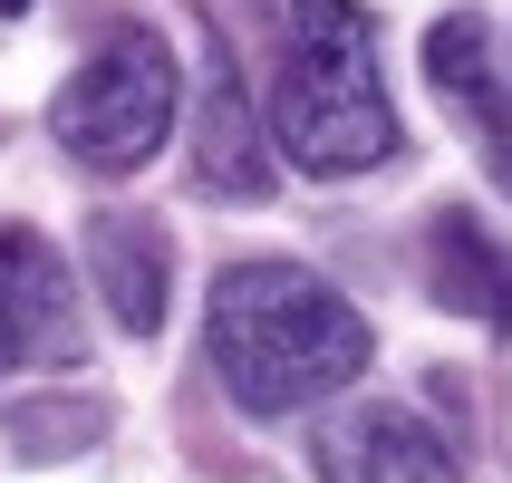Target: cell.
<instances>
[{"label":"cell","instance_id":"obj_8","mask_svg":"<svg viewBox=\"0 0 512 483\" xmlns=\"http://www.w3.org/2000/svg\"><path fill=\"white\" fill-rule=\"evenodd\" d=\"M426 290H435V310L512 329V252L464 213V203H445V213L426 223Z\"/></svg>","mask_w":512,"mask_h":483},{"label":"cell","instance_id":"obj_4","mask_svg":"<svg viewBox=\"0 0 512 483\" xmlns=\"http://www.w3.org/2000/svg\"><path fill=\"white\" fill-rule=\"evenodd\" d=\"M78 358V290L68 261L39 232L0 223V377L20 368H68Z\"/></svg>","mask_w":512,"mask_h":483},{"label":"cell","instance_id":"obj_2","mask_svg":"<svg viewBox=\"0 0 512 483\" xmlns=\"http://www.w3.org/2000/svg\"><path fill=\"white\" fill-rule=\"evenodd\" d=\"M271 136L300 174H377L397 107L377 78V20L358 0H271Z\"/></svg>","mask_w":512,"mask_h":483},{"label":"cell","instance_id":"obj_11","mask_svg":"<svg viewBox=\"0 0 512 483\" xmlns=\"http://www.w3.org/2000/svg\"><path fill=\"white\" fill-rule=\"evenodd\" d=\"M0 10H29V0H0Z\"/></svg>","mask_w":512,"mask_h":483},{"label":"cell","instance_id":"obj_7","mask_svg":"<svg viewBox=\"0 0 512 483\" xmlns=\"http://www.w3.org/2000/svg\"><path fill=\"white\" fill-rule=\"evenodd\" d=\"M194 194L213 203H261L271 194V155H261V107L242 97L232 58H203V116H194Z\"/></svg>","mask_w":512,"mask_h":483},{"label":"cell","instance_id":"obj_5","mask_svg":"<svg viewBox=\"0 0 512 483\" xmlns=\"http://www.w3.org/2000/svg\"><path fill=\"white\" fill-rule=\"evenodd\" d=\"M319 483H464L455 445L416 416V406H339L319 426Z\"/></svg>","mask_w":512,"mask_h":483},{"label":"cell","instance_id":"obj_6","mask_svg":"<svg viewBox=\"0 0 512 483\" xmlns=\"http://www.w3.org/2000/svg\"><path fill=\"white\" fill-rule=\"evenodd\" d=\"M426 78H435V97H445V107L474 126V145H484L493 184L512 194V78L493 68V29L474 20V10L435 20V39H426Z\"/></svg>","mask_w":512,"mask_h":483},{"label":"cell","instance_id":"obj_3","mask_svg":"<svg viewBox=\"0 0 512 483\" xmlns=\"http://www.w3.org/2000/svg\"><path fill=\"white\" fill-rule=\"evenodd\" d=\"M49 136L68 145L87 174H136V165H155L165 136H174V49L145 20H126L107 49L78 68V78L58 87Z\"/></svg>","mask_w":512,"mask_h":483},{"label":"cell","instance_id":"obj_1","mask_svg":"<svg viewBox=\"0 0 512 483\" xmlns=\"http://www.w3.org/2000/svg\"><path fill=\"white\" fill-rule=\"evenodd\" d=\"M203 358L242 416H300L358 387L377 339L358 300H339L310 261H232L203 300Z\"/></svg>","mask_w":512,"mask_h":483},{"label":"cell","instance_id":"obj_9","mask_svg":"<svg viewBox=\"0 0 512 483\" xmlns=\"http://www.w3.org/2000/svg\"><path fill=\"white\" fill-rule=\"evenodd\" d=\"M87 271L107 290V310L126 339H155L165 329V232L145 213H97L87 223Z\"/></svg>","mask_w":512,"mask_h":483},{"label":"cell","instance_id":"obj_10","mask_svg":"<svg viewBox=\"0 0 512 483\" xmlns=\"http://www.w3.org/2000/svg\"><path fill=\"white\" fill-rule=\"evenodd\" d=\"M107 435V406L97 397H29V406H10V445L20 455H78V445H97Z\"/></svg>","mask_w":512,"mask_h":483}]
</instances>
